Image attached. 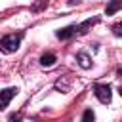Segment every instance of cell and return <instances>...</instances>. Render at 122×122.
<instances>
[{
  "instance_id": "6da1fadb",
  "label": "cell",
  "mask_w": 122,
  "mask_h": 122,
  "mask_svg": "<svg viewBox=\"0 0 122 122\" xmlns=\"http://www.w3.org/2000/svg\"><path fill=\"white\" fill-rule=\"evenodd\" d=\"M25 32H13V34H6L0 38V51L4 53H13L19 50L21 46V40H23Z\"/></svg>"
},
{
  "instance_id": "7a4b0ae2",
  "label": "cell",
  "mask_w": 122,
  "mask_h": 122,
  "mask_svg": "<svg viewBox=\"0 0 122 122\" xmlns=\"http://www.w3.org/2000/svg\"><path fill=\"white\" fill-rule=\"evenodd\" d=\"M93 93H95V97L101 101V103H111V97H112V90H111V86L109 84H95L93 86Z\"/></svg>"
},
{
  "instance_id": "3957f363",
  "label": "cell",
  "mask_w": 122,
  "mask_h": 122,
  "mask_svg": "<svg viewBox=\"0 0 122 122\" xmlns=\"http://www.w3.org/2000/svg\"><path fill=\"white\" fill-rule=\"evenodd\" d=\"M17 92H19V90H17L15 86L6 88V90H2V92H0V111H4V109L8 107V103L17 95Z\"/></svg>"
},
{
  "instance_id": "277c9868",
  "label": "cell",
  "mask_w": 122,
  "mask_h": 122,
  "mask_svg": "<svg viewBox=\"0 0 122 122\" xmlns=\"http://www.w3.org/2000/svg\"><path fill=\"white\" fill-rule=\"evenodd\" d=\"M74 34H78V25H69V27H63V29H59V30L55 32V36H57L59 40H69V38H72Z\"/></svg>"
},
{
  "instance_id": "5b68a950",
  "label": "cell",
  "mask_w": 122,
  "mask_h": 122,
  "mask_svg": "<svg viewBox=\"0 0 122 122\" xmlns=\"http://www.w3.org/2000/svg\"><path fill=\"white\" fill-rule=\"evenodd\" d=\"M76 61H78V65H80L82 69H90V67H92V57H90L86 51H78V53H76Z\"/></svg>"
},
{
  "instance_id": "8992f818",
  "label": "cell",
  "mask_w": 122,
  "mask_h": 122,
  "mask_svg": "<svg viewBox=\"0 0 122 122\" xmlns=\"http://www.w3.org/2000/svg\"><path fill=\"white\" fill-rule=\"evenodd\" d=\"M95 23H99V17H92V19H86L84 23H80V25H78V34H86L88 29H90L92 25H95Z\"/></svg>"
},
{
  "instance_id": "52a82bcc",
  "label": "cell",
  "mask_w": 122,
  "mask_h": 122,
  "mask_svg": "<svg viewBox=\"0 0 122 122\" xmlns=\"http://www.w3.org/2000/svg\"><path fill=\"white\" fill-rule=\"evenodd\" d=\"M55 61H57V57H55V53H51V51H48V53H44V55L40 57V65H42V67H51V65H55Z\"/></svg>"
},
{
  "instance_id": "ba28073f",
  "label": "cell",
  "mask_w": 122,
  "mask_h": 122,
  "mask_svg": "<svg viewBox=\"0 0 122 122\" xmlns=\"http://www.w3.org/2000/svg\"><path fill=\"white\" fill-rule=\"evenodd\" d=\"M120 8H122V0H111V4L105 8V13L107 15H114Z\"/></svg>"
},
{
  "instance_id": "9c48e42d",
  "label": "cell",
  "mask_w": 122,
  "mask_h": 122,
  "mask_svg": "<svg viewBox=\"0 0 122 122\" xmlns=\"http://www.w3.org/2000/svg\"><path fill=\"white\" fill-rule=\"evenodd\" d=\"M82 122H95V114L92 109H86L84 114H82Z\"/></svg>"
},
{
  "instance_id": "30bf717a",
  "label": "cell",
  "mask_w": 122,
  "mask_h": 122,
  "mask_svg": "<svg viewBox=\"0 0 122 122\" xmlns=\"http://www.w3.org/2000/svg\"><path fill=\"white\" fill-rule=\"evenodd\" d=\"M112 34H114V36H122V23H116V25L112 27Z\"/></svg>"
},
{
  "instance_id": "8fae6325",
  "label": "cell",
  "mask_w": 122,
  "mask_h": 122,
  "mask_svg": "<svg viewBox=\"0 0 122 122\" xmlns=\"http://www.w3.org/2000/svg\"><path fill=\"white\" fill-rule=\"evenodd\" d=\"M21 118H23V112H13V114H10V122H21Z\"/></svg>"
},
{
  "instance_id": "7c38bea8",
  "label": "cell",
  "mask_w": 122,
  "mask_h": 122,
  "mask_svg": "<svg viewBox=\"0 0 122 122\" xmlns=\"http://www.w3.org/2000/svg\"><path fill=\"white\" fill-rule=\"evenodd\" d=\"M46 4H48V2H46V0H40V2H36V4H34V6H32V11H38V10H42V8H44V6H46Z\"/></svg>"
},
{
  "instance_id": "4fadbf2b",
  "label": "cell",
  "mask_w": 122,
  "mask_h": 122,
  "mask_svg": "<svg viewBox=\"0 0 122 122\" xmlns=\"http://www.w3.org/2000/svg\"><path fill=\"white\" fill-rule=\"evenodd\" d=\"M69 4L72 6V4H78V0H69Z\"/></svg>"
}]
</instances>
